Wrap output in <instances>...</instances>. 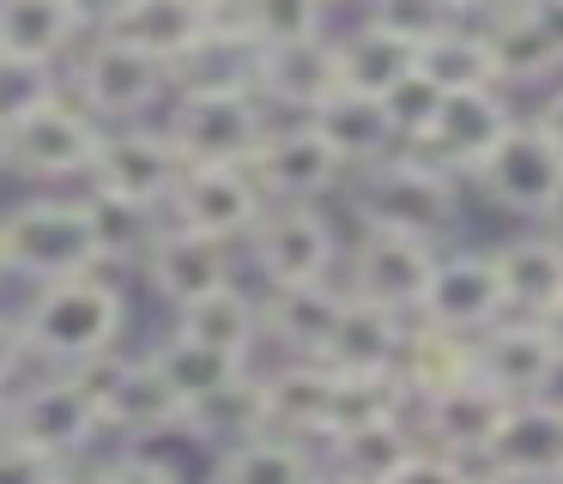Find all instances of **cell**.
Listing matches in <instances>:
<instances>
[{
  "label": "cell",
  "instance_id": "obj_1",
  "mask_svg": "<svg viewBox=\"0 0 563 484\" xmlns=\"http://www.w3.org/2000/svg\"><path fill=\"white\" fill-rule=\"evenodd\" d=\"M19 327H25V345H31L37 370H79V363L122 345L128 290L110 278V266L49 278V285H31L25 309H19Z\"/></svg>",
  "mask_w": 563,
  "mask_h": 484
},
{
  "label": "cell",
  "instance_id": "obj_2",
  "mask_svg": "<svg viewBox=\"0 0 563 484\" xmlns=\"http://www.w3.org/2000/svg\"><path fill=\"white\" fill-rule=\"evenodd\" d=\"M103 237L91 218L86 194H31V200L0 212V273L25 278V285H49V278L98 273Z\"/></svg>",
  "mask_w": 563,
  "mask_h": 484
},
{
  "label": "cell",
  "instance_id": "obj_3",
  "mask_svg": "<svg viewBox=\"0 0 563 484\" xmlns=\"http://www.w3.org/2000/svg\"><path fill=\"white\" fill-rule=\"evenodd\" d=\"M352 212L364 230H400V237L442 242L461 224V176H449V169L430 164L424 152L400 145L394 157L357 169Z\"/></svg>",
  "mask_w": 563,
  "mask_h": 484
},
{
  "label": "cell",
  "instance_id": "obj_4",
  "mask_svg": "<svg viewBox=\"0 0 563 484\" xmlns=\"http://www.w3.org/2000/svg\"><path fill=\"white\" fill-rule=\"evenodd\" d=\"M67 91L103 128H122V121H158L176 97V79L164 61H152L146 48L122 43L115 31H91L74 48V61H67Z\"/></svg>",
  "mask_w": 563,
  "mask_h": 484
},
{
  "label": "cell",
  "instance_id": "obj_5",
  "mask_svg": "<svg viewBox=\"0 0 563 484\" xmlns=\"http://www.w3.org/2000/svg\"><path fill=\"white\" fill-rule=\"evenodd\" d=\"M74 375L91 387V399H98V411H103V430L115 436V448L122 442H158V436H183L188 430L183 394L164 382V370L152 363V351L115 345V351H103V358L79 363Z\"/></svg>",
  "mask_w": 563,
  "mask_h": 484
},
{
  "label": "cell",
  "instance_id": "obj_6",
  "mask_svg": "<svg viewBox=\"0 0 563 484\" xmlns=\"http://www.w3.org/2000/svg\"><path fill=\"white\" fill-rule=\"evenodd\" d=\"M183 176H188V157L158 116V121L103 128V145H98V164H91L86 188L103 194V200H128V206H146V212L170 218V200H176V182Z\"/></svg>",
  "mask_w": 563,
  "mask_h": 484
},
{
  "label": "cell",
  "instance_id": "obj_7",
  "mask_svg": "<svg viewBox=\"0 0 563 484\" xmlns=\"http://www.w3.org/2000/svg\"><path fill=\"white\" fill-rule=\"evenodd\" d=\"M7 436L43 448L55 460H86V454H98V442L110 430H103V411L91 399V387L74 370H37L7 399Z\"/></svg>",
  "mask_w": 563,
  "mask_h": 484
},
{
  "label": "cell",
  "instance_id": "obj_8",
  "mask_svg": "<svg viewBox=\"0 0 563 484\" xmlns=\"http://www.w3.org/2000/svg\"><path fill=\"white\" fill-rule=\"evenodd\" d=\"M273 121L279 116L261 103V91H176L164 109V128L188 164H255Z\"/></svg>",
  "mask_w": 563,
  "mask_h": 484
},
{
  "label": "cell",
  "instance_id": "obj_9",
  "mask_svg": "<svg viewBox=\"0 0 563 484\" xmlns=\"http://www.w3.org/2000/svg\"><path fill=\"white\" fill-rule=\"evenodd\" d=\"M98 145H103V121L79 103L74 91L49 97L37 116H25L19 128H7V169L25 182H86L91 164H98Z\"/></svg>",
  "mask_w": 563,
  "mask_h": 484
},
{
  "label": "cell",
  "instance_id": "obj_10",
  "mask_svg": "<svg viewBox=\"0 0 563 484\" xmlns=\"http://www.w3.org/2000/svg\"><path fill=\"white\" fill-rule=\"evenodd\" d=\"M249 261L261 285H316L340 266V230L321 212V200H267L261 224L249 230Z\"/></svg>",
  "mask_w": 563,
  "mask_h": 484
},
{
  "label": "cell",
  "instance_id": "obj_11",
  "mask_svg": "<svg viewBox=\"0 0 563 484\" xmlns=\"http://www.w3.org/2000/svg\"><path fill=\"white\" fill-rule=\"evenodd\" d=\"M558 182H563V152L551 145V133L539 121H515L497 152L473 169V188L515 218H545L551 200H558Z\"/></svg>",
  "mask_w": 563,
  "mask_h": 484
},
{
  "label": "cell",
  "instance_id": "obj_12",
  "mask_svg": "<svg viewBox=\"0 0 563 484\" xmlns=\"http://www.w3.org/2000/svg\"><path fill=\"white\" fill-rule=\"evenodd\" d=\"M437 254L442 249H437V242H424V237L364 230V237H357V249H352V278H345V290L418 321L424 290H430V278H437Z\"/></svg>",
  "mask_w": 563,
  "mask_h": 484
},
{
  "label": "cell",
  "instance_id": "obj_13",
  "mask_svg": "<svg viewBox=\"0 0 563 484\" xmlns=\"http://www.w3.org/2000/svg\"><path fill=\"white\" fill-rule=\"evenodd\" d=\"M261 212H267V188L255 182L249 164H188V176L176 182V200H170L176 224L219 242H249Z\"/></svg>",
  "mask_w": 563,
  "mask_h": 484
},
{
  "label": "cell",
  "instance_id": "obj_14",
  "mask_svg": "<svg viewBox=\"0 0 563 484\" xmlns=\"http://www.w3.org/2000/svg\"><path fill=\"white\" fill-rule=\"evenodd\" d=\"M473 363H478V382H490L497 394L533 399V394H551L563 351L539 315H503V321H490L473 339Z\"/></svg>",
  "mask_w": 563,
  "mask_h": 484
},
{
  "label": "cell",
  "instance_id": "obj_15",
  "mask_svg": "<svg viewBox=\"0 0 563 484\" xmlns=\"http://www.w3.org/2000/svg\"><path fill=\"white\" fill-rule=\"evenodd\" d=\"M236 242H219V237H200V230L176 224V218H164L158 237L146 242V254H140V273H146L152 297L170 302V309H183V302L207 297V290H219L224 278H236Z\"/></svg>",
  "mask_w": 563,
  "mask_h": 484
},
{
  "label": "cell",
  "instance_id": "obj_16",
  "mask_svg": "<svg viewBox=\"0 0 563 484\" xmlns=\"http://www.w3.org/2000/svg\"><path fill=\"white\" fill-rule=\"evenodd\" d=\"M503 315H509V297H503L497 254H485V249L437 254V278H430V290H424V309H418V321L478 339L490 321H503Z\"/></svg>",
  "mask_w": 563,
  "mask_h": 484
},
{
  "label": "cell",
  "instance_id": "obj_17",
  "mask_svg": "<svg viewBox=\"0 0 563 484\" xmlns=\"http://www.w3.org/2000/svg\"><path fill=\"white\" fill-rule=\"evenodd\" d=\"M515 121L521 116H515V103L503 91H449L442 109H437V121H430V133L412 145V152H424L430 164H442L449 176L473 182V169L497 152L503 133H509Z\"/></svg>",
  "mask_w": 563,
  "mask_h": 484
},
{
  "label": "cell",
  "instance_id": "obj_18",
  "mask_svg": "<svg viewBox=\"0 0 563 484\" xmlns=\"http://www.w3.org/2000/svg\"><path fill=\"white\" fill-rule=\"evenodd\" d=\"M249 169L267 188V200H321L352 176V164L321 140L316 121H273V133L261 140Z\"/></svg>",
  "mask_w": 563,
  "mask_h": 484
},
{
  "label": "cell",
  "instance_id": "obj_19",
  "mask_svg": "<svg viewBox=\"0 0 563 484\" xmlns=\"http://www.w3.org/2000/svg\"><path fill=\"white\" fill-rule=\"evenodd\" d=\"M503 411H509V394H497L490 382L466 375L461 387H442V394L418 399L412 418H418V436H424L430 448L478 466L485 448H490V436H497V424H503Z\"/></svg>",
  "mask_w": 563,
  "mask_h": 484
},
{
  "label": "cell",
  "instance_id": "obj_20",
  "mask_svg": "<svg viewBox=\"0 0 563 484\" xmlns=\"http://www.w3.org/2000/svg\"><path fill=\"white\" fill-rule=\"evenodd\" d=\"M478 466L515 472V479H533V484H558L563 479V399L551 394L509 399Z\"/></svg>",
  "mask_w": 563,
  "mask_h": 484
},
{
  "label": "cell",
  "instance_id": "obj_21",
  "mask_svg": "<svg viewBox=\"0 0 563 484\" xmlns=\"http://www.w3.org/2000/svg\"><path fill=\"white\" fill-rule=\"evenodd\" d=\"M261 103L279 121H303L340 91V55H333V36H309V43H279L261 48V73H255Z\"/></svg>",
  "mask_w": 563,
  "mask_h": 484
},
{
  "label": "cell",
  "instance_id": "obj_22",
  "mask_svg": "<svg viewBox=\"0 0 563 484\" xmlns=\"http://www.w3.org/2000/svg\"><path fill=\"white\" fill-rule=\"evenodd\" d=\"M345 297L352 290L333 285V278H316V285H273L261 297V333L279 358H321L345 315Z\"/></svg>",
  "mask_w": 563,
  "mask_h": 484
},
{
  "label": "cell",
  "instance_id": "obj_23",
  "mask_svg": "<svg viewBox=\"0 0 563 484\" xmlns=\"http://www.w3.org/2000/svg\"><path fill=\"white\" fill-rule=\"evenodd\" d=\"M261 411H267V430L321 448L333 411V370L321 358H279L273 370H261Z\"/></svg>",
  "mask_w": 563,
  "mask_h": 484
},
{
  "label": "cell",
  "instance_id": "obj_24",
  "mask_svg": "<svg viewBox=\"0 0 563 484\" xmlns=\"http://www.w3.org/2000/svg\"><path fill=\"white\" fill-rule=\"evenodd\" d=\"M418 448H424V436H418V418L406 411V418H382V424H357V430L321 436V466L352 479V484H388Z\"/></svg>",
  "mask_w": 563,
  "mask_h": 484
},
{
  "label": "cell",
  "instance_id": "obj_25",
  "mask_svg": "<svg viewBox=\"0 0 563 484\" xmlns=\"http://www.w3.org/2000/svg\"><path fill=\"white\" fill-rule=\"evenodd\" d=\"M406 339H412V315H394L369 297H345V315L321 363H333V370H400Z\"/></svg>",
  "mask_w": 563,
  "mask_h": 484
},
{
  "label": "cell",
  "instance_id": "obj_26",
  "mask_svg": "<svg viewBox=\"0 0 563 484\" xmlns=\"http://www.w3.org/2000/svg\"><path fill=\"white\" fill-rule=\"evenodd\" d=\"M86 19L74 0H0V55L55 61L67 67L74 48L86 43Z\"/></svg>",
  "mask_w": 563,
  "mask_h": 484
},
{
  "label": "cell",
  "instance_id": "obj_27",
  "mask_svg": "<svg viewBox=\"0 0 563 484\" xmlns=\"http://www.w3.org/2000/svg\"><path fill=\"white\" fill-rule=\"evenodd\" d=\"M103 31H115L122 43L146 48L152 61H164V67L176 73V61L212 31V12L195 7V0H122Z\"/></svg>",
  "mask_w": 563,
  "mask_h": 484
},
{
  "label": "cell",
  "instance_id": "obj_28",
  "mask_svg": "<svg viewBox=\"0 0 563 484\" xmlns=\"http://www.w3.org/2000/svg\"><path fill=\"white\" fill-rule=\"evenodd\" d=\"M316 472H321L316 442L261 430V436H243V442L219 448L207 484H316Z\"/></svg>",
  "mask_w": 563,
  "mask_h": 484
},
{
  "label": "cell",
  "instance_id": "obj_29",
  "mask_svg": "<svg viewBox=\"0 0 563 484\" xmlns=\"http://www.w3.org/2000/svg\"><path fill=\"white\" fill-rule=\"evenodd\" d=\"M303 121H316L321 140H328L352 169H369V164H382V157L400 152V133H394V121H388V109H382V97L345 91V85L316 109V116H303Z\"/></svg>",
  "mask_w": 563,
  "mask_h": 484
},
{
  "label": "cell",
  "instance_id": "obj_30",
  "mask_svg": "<svg viewBox=\"0 0 563 484\" xmlns=\"http://www.w3.org/2000/svg\"><path fill=\"white\" fill-rule=\"evenodd\" d=\"M503 297L509 315H551L563 302V237L558 230H533L497 249Z\"/></svg>",
  "mask_w": 563,
  "mask_h": 484
},
{
  "label": "cell",
  "instance_id": "obj_31",
  "mask_svg": "<svg viewBox=\"0 0 563 484\" xmlns=\"http://www.w3.org/2000/svg\"><path fill=\"white\" fill-rule=\"evenodd\" d=\"M176 333L207 339V345L236 351V358L255 363V351L267 345V333H261V297L243 290L236 278H224L219 290H207V297H195V302L176 309Z\"/></svg>",
  "mask_w": 563,
  "mask_h": 484
},
{
  "label": "cell",
  "instance_id": "obj_32",
  "mask_svg": "<svg viewBox=\"0 0 563 484\" xmlns=\"http://www.w3.org/2000/svg\"><path fill=\"white\" fill-rule=\"evenodd\" d=\"M152 363L164 370V382L183 394V406L195 411L200 399H212L219 387H231V382H243L255 363L249 358H236V351H219V345H207V339H188V333H164L158 345H152Z\"/></svg>",
  "mask_w": 563,
  "mask_h": 484
},
{
  "label": "cell",
  "instance_id": "obj_33",
  "mask_svg": "<svg viewBox=\"0 0 563 484\" xmlns=\"http://www.w3.org/2000/svg\"><path fill=\"white\" fill-rule=\"evenodd\" d=\"M333 55H340V85L345 91H364V97H382L388 85H400L418 67V48L369 19H357L352 31L333 36Z\"/></svg>",
  "mask_w": 563,
  "mask_h": 484
},
{
  "label": "cell",
  "instance_id": "obj_34",
  "mask_svg": "<svg viewBox=\"0 0 563 484\" xmlns=\"http://www.w3.org/2000/svg\"><path fill=\"white\" fill-rule=\"evenodd\" d=\"M466 375H478L473 339L449 333V327H430V321H412V339H406V358H400V382L412 394V406L442 394V387H461Z\"/></svg>",
  "mask_w": 563,
  "mask_h": 484
},
{
  "label": "cell",
  "instance_id": "obj_35",
  "mask_svg": "<svg viewBox=\"0 0 563 484\" xmlns=\"http://www.w3.org/2000/svg\"><path fill=\"white\" fill-rule=\"evenodd\" d=\"M418 67L442 85V91H503L497 79V55L485 43V24L466 19L449 36H437L430 48H418Z\"/></svg>",
  "mask_w": 563,
  "mask_h": 484
},
{
  "label": "cell",
  "instance_id": "obj_36",
  "mask_svg": "<svg viewBox=\"0 0 563 484\" xmlns=\"http://www.w3.org/2000/svg\"><path fill=\"white\" fill-rule=\"evenodd\" d=\"M485 24V43H490V55H497V79H503V91L509 85H545L551 73L563 67L558 61V48L539 36V24L527 19L521 7L515 12H497V19H478Z\"/></svg>",
  "mask_w": 563,
  "mask_h": 484
},
{
  "label": "cell",
  "instance_id": "obj_37",
  "mask_svg": "<svg viewBox=\"0 0 563 484\" xmlns=\"http://www.w3.org/2000/svg\"><path fill=\"white\" fill-rule=\"evenodd\" d=\"M212 19L236 24L243 36H255L261 48L279 43H309V36H328V0H231Z\"/></svg>",
  "mask_w": 563,
  "mask_h": 484
},
{
  "label": "cell",
  "instance_id": "obj_38",
  "mask_svg": "<svg viewBox=\"0 0 563 484\" xmlns=\"http://www.w3.org/2000/svg\"><path fill=\"white\" fill-rule=\"evenodd\" d=\"M267 430V411H261V370H249L243 382L219 387L212 399H200L195 411H188V430L195 442H212V448H231L243 442V436H261Z\"/></svg>",
  "mask_w": 563,
  "mask_h": 484
},
{
  "label": "cell",
  "instance_id": "obj_39",
  "mask_svg": "<svg viewBox=\"0 0 563 484\" xmlns=\"http://www.w3.org/2000/svg\"><path fill=\"white\" fill-rule=\"evenodd\" d=\"M67 91V67L55 61H25V55H0V133L19 128L25 116H37L49 97Z\"/></svg>",
  "mask_w": 563,
  "mask_h": 484
},
{
  "label": "cell",
  "instance_id": "obj_40",
  "mask_svg": "<svg viewBox=\"0 0 563 484\" xmlns=\"http://www.w3.org/2000/svg\"><path fill=\"white\" fill-rule=\"evenodd\" d=\"M364 19L382 24V31H394L412 48H430L437 36H449L454 24H466V7L461 0H364Z\"/></svg>",
  "mask_w": 563,
  "mask_h": 484
},
{
  "label": "cell",
  "instance_id": "obj_41",
  "mask_svg": "<svg viewBox=\"0 0 563 484\" xmlns=\"http://www.w3.org/2000/svg\"><path fill=\"white\" fill-rule=\"evenodd\" d=\"M442 85L430 79L424 67H412L400 85H388L382 91V109H388V121H394V133H400V145H418L430 133V121H437V109H442Z\"/></svg>",
  "mask_w": 563,
  "mask_h": 484
},
{
  "label": "cell",
  "instance_id": "obj_42",
  "mask_svg": "<svg viewBox=\"0 0 563 484\" xmlns=\"http://www.w3.org/2000/svg\"><path fill=\"white\" fill-rule=\"evenodd\" d=\"M62 472H67V460L0 430V484H62Z\"/></svg>",
  "mask_w": 563,
  "mask_h": 484
},
{
  "label": "cell",
  "instance_id": "obj_43",
  "mask_svg": "<svg viewBox=\"0 0 563 484\" xmlns=\"http://www.w3.org/2000/svg\"><path fill=\"white\" fill-rule=\"evenodd\" d=\"M103 460H110V479L115 484H188L183 466H170L152 442H122L115 454H103Z\"/></svg>",
  "mask_w": 563,
  "mask_h": 484
},
{
  "label": "cell",
  "instance_id": "obj_44",
  "mask_svg": "<svg viewBox=\"0 0 563 484\" xmlns=\"http://www.w3.org/2000/svg\"><path fill=\"white\" fill-rule=\"evenodd\" d=\"M466 479H473V466H466V460H454V454H442V448L424 442L388 484H466Z\"/></svg>",
  "mask_w": 563,
  "mask_h": 484
},
{
  "label": "cell",
  "instance_id": "obj_45",
  "mask_svg": "<svg viewBox=\"0 0 563 484\" xmlns=\"http://www.w3.org/2000/svg\"><path fill=\"white\" fill-rule=\"evenodd\" d=\"M25 370H37L25 345V327H19V315H0V387H19Z\"/></svg>",
  "mask_w": 563,
  "mask_h": 484
},
{
  "label": "cell",
  "instance_id": "obj_46",
  "mask_svg": "<svg viewBox=\"0 0 563 484\" xmlns=\"http://www.w3.org/2000/svg\"><path fill=\"white\" fill-rule=\"evenodd\" d=\"M521 12L539 24V36H545V43L558 48V61H563V0H521Z\"/></svg>",
  "mask_w": 563,
  "mask_h": 484
},
{
  "label": "cell",
  "instance_id": "obj_47",
  "mask_svg": "<svg viewBox=\"0 0 563 484\" xmlns=\"http://www.w3.org/2000/svg\"><path fill=\"white\" fill-rule=\"evenodd\" d=\"M62 484H115V479H110V460L103 454H86V460H67Z\"/></svg>",
  "mask_w": 563,
  "mask_h": 484
},
{
  "label": "cell",
  "instance_id": "obj_48",
  "mask_svg": "<svg viewBox=\"0 0 563 484\" xmlns=\"http://www.w3.org/2000/svg\"><path fill=\"white\" fill-rule=\"evenodd\" d=\"M533 121L551 133V145L563 152V85H558V91H545V103H539V116H533Z\"/></svg>",
  "mask_w": 563,
  "mask_h": 484
},
{
  "label": "cell",
  "instance_id": "obj_49",
  "mask_svg": "<svg viewBox=\"0 0 563 484\" xmlns=\"http://www.w3.org/2000/svg\"><path fill=\"white\" fill-rule=\"evenodd\" d=\"M466 7V19H497V12H515L521 0H461Z\"/></svg>",
  "mask_w": 563,
  "mask_h": 484
},
{
  "label": "cell",
  "instance_id": "obj_50",
  "mask_svg": "<svg viewBox=\"0 0 563 484\" xmlns=\"http://www.w3.org/2000/svg\"><path fill=\"white\" fill-rule=\"evenodd\" d=\"M466 484H533V479H515V472H497V466H473Z\"/></svg>",
  "mask_w": 563,
  "mask_h": 484
},
{
  "label": "cell",
  "instance_id": "obj_51",
  "mask_svg": "<svg viewBox=\"0 0 563 484\" xmlns=\"http://www.w3.org/2000/svg\"><path fill=\"white\" fill-rule=\"evenodd\" d=\"M539 321L551 327V339H558V351H563V302H558V309H551V315H539Z\"/></svg>",
  "mask_w": 563,
  "mask_h": 484
},
{
  "label": "cell",
  "instance_id": "obj_52",
  "mask_svg": "<svg viewBox=\"0 0 563 484\" xmlns=\"http://www.w3.org/2000/svg\"><path fill=\"white\" fill-rule=\"evenodd\" d=\"M545 224H551V230H558V237H563V182H558V200H551V212H545Z\"/></svg>",
  "mask_w": 563,
  "mask_h": 484
},
{
  "label": "cell",
  "instance_id": "obj_53",
  "mask_svg": "<svg viewBox=\"0 0 563 484\" xmlns=\"http://www.w3.org/2000/svg\"><path fill=\"white\" fill-rule=\"evenodd\" d=\"M316 484H352V479H340V472H328V466H321V472H316Z\"/></svg>",
  "mask_w": 563,
  "mask_h": 484
},
{
  "label": "cell",
  "instance_id": "obj_54",
  "mask_svg": "<svg viewBox=\"0 0 563 484\" xmlns=\"http://www.w3.org/2000/svg\"><path fill=\"white\" fill-rule=\"evenodd\" d=\"M7 399H13V387H0V430H7Z\"/></svg>",
  "mask_w": 563,
  "mask_h": 484
},
{
  "label": "cell",
  "instance_id": "obj_55",
  "mask_svg": "<svg viewBox=\"0 0 563 484\" xmlns=\"http://www.w3.org/2000/svg\"><path fill=\"white\" fill-rule=\"evenodd\" d=\"M195 7H207V12H224V7H231V0H195Z\"/></svg>",
  "mask_w": 563,
  "mask_h": 484
},
{
  "label": "cell",
  "instance_id": "obj_56",
  "mask_svg": "<svg viewBox=\"0 0 563 484\" xmlns=\"http://www.w3.org/2000/svg\"><path fill=\"white\" fill-rule=\"evenodd\" d=\"M0 169H7V133H0Z\"/></svg>",
  "mask_w": 563,
  "mask_h": 484
},
{
  "label": "cell",
  "instance_id": "obj_57",
  "mask_svg": "<svg viewBox=\"0 0 563 484\" xmlns=\"http://www.w3.org/2000/svg\"><path fill=\"white\" fill-rule=\"evenodd\" d=\"M328 7H340V0H328Z\"/></svg>",
  "mask_w": 563,
  "mask_h": 484
},
{
  "label": "cell",
  "instance_id": "obj_58",
  "mask_svg": "<svg viewBox=\"0 0 563 484\" xmlns=\"http://www.w3.org/2000/svg\"><path fill=\"white\" fill-rule=\"evenodd\" d=\"M0 278H7V273H0Z\"/></svg>",
  "mask_w": 563,
  "mask_h": 484
},
{
  "label": "cell",
  "instance_id": "obj_59",
  "mask_svg": "<svg viewBox=\"0 0 563 484\" xmlns=\"http://www.w3.org/2000/svg\"><path fill=\"white\" fill-rule=\"evenodd\" d=\"M558 484H563V479H558Z\"/></svg>",
  "mask_w": 563,
  "mask_h": 484
}]
</instances>
